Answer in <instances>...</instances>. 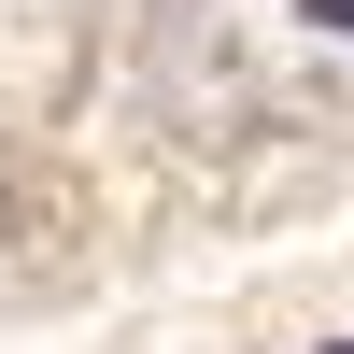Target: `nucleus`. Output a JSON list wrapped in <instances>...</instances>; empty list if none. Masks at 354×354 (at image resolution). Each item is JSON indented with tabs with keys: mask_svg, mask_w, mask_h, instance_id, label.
Masks as SVG:
<instances>
[{
	"mask_svg": "<svg viewBox=\"0 0 354 354\" xmlns=\"http://www.w3.org/2000/svg\"><path fill=\"white\" fill-rule=\"evenodd\" d=\"M298 15H312V28H354V0H298Z\"/></svg>",
	"mask_w": 354,
	"mask_h": 354,
	"instance_id": "nucleus-1",
	"label": "nucleus"
},
{
	"mask_svg": "<svg viewBox=\"0 0 354 354\" xmlns=\"http://www.w3.org/2000/svg\"><path fill=\"white\" fill-rule=\"evenodd\" d=\"M340 354H354V340H340Z\"/></svg>",
	"mask_w": 354,
	"mask_h": 354,
	"instance_id": "nucleus-2",
	"label": "nucleus"
}]
</instances>
